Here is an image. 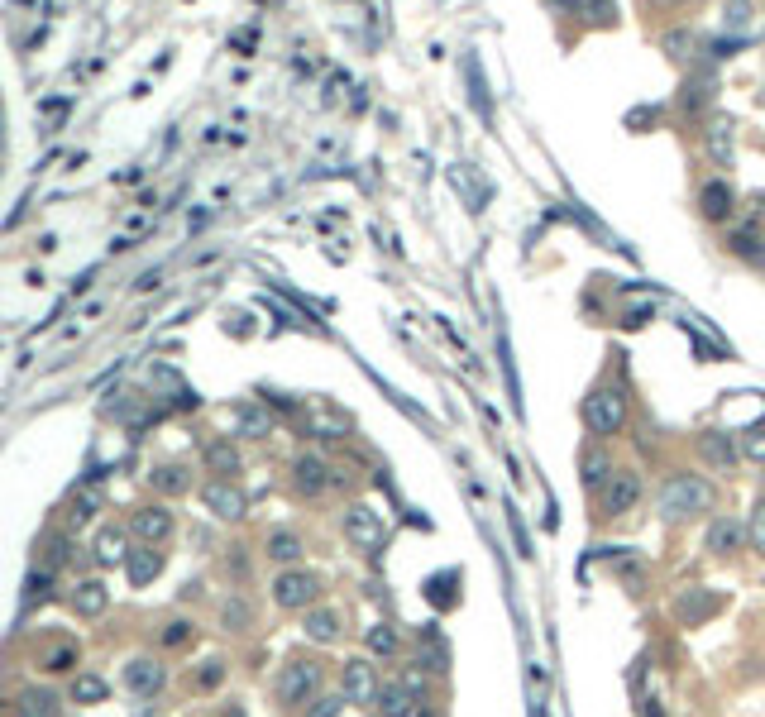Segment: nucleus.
<instances>
[{
	"label": "nucleus",
	"instance_id": "f257e3e1",
	"mask_svg": "<svg viewBox=\"0 0 765 717\" xmlns=\"http://www.w3.org/2000/svg\"><path fill=\"white\" fill-rule=\"evenodd\" d=\"M713 498H718V493H713V483L703 474H670L660 483L656 512H660V522L679 526V522H689V517H699V512H708Z\"/></svg>",
	"mask_w": 765,
	"mask_h": 717
},
{
	"label": "nucleus",
	"instance_id": "f03ea898",
	"mask_svg": "<svg viewBox=\"0 0 765 717\" xmlns=\"http://www.w3.org/2000/svg\"><path fill=\"white\" fill-rule=\"evenodd\" d=\"M579 416H584V431H589L593 440H612V435L627 426V388L598 383V388L579 402Z\"/></svg>",
	"mask_w": 765,
	"mask_h": 717
},
{
	"label": "nucleus",
	"instance_id": "7ed1b4c3",
	"mask_svg": "<svg viewBox=\"0 0 765 717\" xmlns=\"http://www.w3.org/2000/svg\"><path fill=\"white\" fill-rule=\"evenodd\" d=\"M321 665L316 660H287L283 670H278V703L283 708H297V703H306V698H316V689H321Z\"/></svg>",
	"mask_w": 765,
	"mask_h": 717
},
{
	"label": "nucleus",
	"instance_id": "20e7f679",
	"mask_svg": "<svg viewBox=\"0 0 765 717\" xmlns=\"http://www.w3.org/2000/svg\"><path fill=\"white\" fill-rule=\"evenodd\" d=\"M345 541H350L354 550H364V555H383L388 526H383V517L373 512L369 502H354L350 512H345Z\"/></svg>",
	"mask_w": 765,
	"mask_h": 717
},
{
	"label": "nucleus",
	"instance_id": "39448f33",
	"mask_svg": "<svg viewBox=\"0 0 765 717\" xmlns=\"http://www.w3.org/2000/svg\"><path fill=\"white\" fill-rule=\"evenodd\" d=\"M641 502V474L636 469H612V478L598 488V517H622Z\"/></svg>",
	"mask_w": 765,
	"mask_h": 717
},
{
	"label": "nucleus",
	"instance_id": "423d86ee",
	"mask_svg": "<svg viewBox=\"0 0 765 717\" xmlns=\"http://www.w3.org/2000/svg\"><path fill=\"white\" fill-rule=\"evenodd\" d=\"M316 593H321V579L311 574V569H283L278 579H273V603L287 612L297 608H311L316 603Z\"/></svg>",
	"mask_w": 765,
	"mask_h": 717
},
{
	"label": "nucleus",
	"instance_id": "0eeeda50",
	"mask_svg": "<svg viewBox=\"0 0 765 717\" xmlns=\"http://www.w3.org/2000/svg\"><path fill=\"white\" fill-rule=\"evenodd\" d=\"M718 101V72L713 67H703V72H689L684 77V87H679V110H684V120H699L708 115V106Z\"/></svg>",
	"mask_w": 765,
	"mask_h": 717
},
{
	"label": "nucleus",
	"instance_id": "6e6552de",
	"mask_svg": "<svg viewBox=\"0 0 765 717\" xmlns=\"http://www.w3.org/2000/svg\"><path fill=\"white\" fill-rule=\"evenodd\" d=\"M340 698L354 703V708H373V698H378V674H373L369 660H345V670H340Z\"/></svg>",
	"mask_w": 765,
	"mask_h": 717
},
{
	"label": "nucleus",
	"instance_id": "1a4fd4ad",
	"mask_svg": "<svg viewBox=\"0 0 765 717\" xmlns=\"http://www.w3.org/2000/svg\"><path fill=\"white\" fill-rule=\"evenodd\" d=\"M732 211H737V187L727 177H708L699 187V216L708 225H722V220H732Z\"/></svg>",
	"mask_w": 765,
	"mask_h": 717
},
{
	"label": "nucleus",
	"instance_id": "9d476101",
	"mask_svg": "<svg viewBox=\"0 0 765 717\" xmlns=\"http://www.w3.org/2000/svg\"><path fill=\"white\" fill-rule=\"evenodd\" d=\"M560 216H569L574 220V225H579V230H584V235L589 239H598V244H603V249H612V254H627V259H636L632 254V244H627V239H617L608 230V225H603V220L593 216L589 206H584V201H565V211H560Z\"/></svg>",
	"mask_w": 765,
	"mask_h": 717
},
{
	"label": "nucleus",
	"instance_id": "9b49d317",
	"mask_svg": "<svg viewBox=\"0 0 765 717\" xmlns=\"http://www.w3.org/2000/svg\"><path fill=\"white\" fill-rule=\"evenodd\" d=\"M727 254L751 263V268H765V225L761 220H742V225L727 235Z\"/></svg>",
	"mask_w": 765,
	"mask_h": 717
},
{
	"label": "nucleus",
	"instance_id": "f8f14e48",
	"mask_svg": "<svg viewBox=\"0 0 765 717\" xmlns=\"http://www.w3.org/2000/svg\"><path fill=\"white\" fill-rule=\"evenodd\" d=\"M737 455H742L737 435H727V431H703V435H699V459L708 464V469H718V474H732V469H737Z\"/></svg>",
	"mask_w": 765,
	"mask_h": 717
},
{
	"label": "nucleus",
	"instance_id": "ddd939ff",
	"mask_svg": "<svg viewBox=\"0 0 765 717\" xmlns=\"http://www.w3.org/2000/svg\"><path fill=\"white\" fill-rule=\"evenodd\" d=\"M718 608H722V598L713 588H684L675 598V622L679 627H699V622H708Z\"/></svg>",
	"mask_w": 765,
	"mask_h": 717
},
{
	"label": "nucleus",
	"instance_id": "4468645a",
	"mask_svg": "<svg viewBox=\"0 0 765 717\" xmlns=\"http://www.w3.org/2000/svg\"><path fill=\"white\" fill-rule=\"evenodd\" d=\"M201 502L216 512L220 522H240L244 507H249V502H244V493L235 488V483H230V478H216V483H206V488H201Z\"/></svg>",
	"mask_w": 765,
	"mask_h": 717
},
{
	"label": "nucleus",
	"instance_id": "2eb2a0df",
	"mask_svg": "<svg viewBox=\"0 0 765 717\" xmlns=\"http://www.w3.org/2000/svg\"><path fill=\"white\" fill-rule=\"evenodd\" d=\"M292 478H297V493H302V498H321L330 483H335V469H330L321 455H302L292 464Z\"/></svg>",
	"mask_w": 765,
	"mask_h": 717
},
{
	"label": "nucleus",
	"instance_id": "dca6fc26",
	"mask_svg": "<svg viewBox=\"0 0 765 717\" xmlns=\"http://www.w3.org/2000/svg\"><path fill=\"white\" fill-rule=\"evenodd\" d=\"M703 139H708V158H713L718 168H732V163H737V130H732L727 115H713L708 130H703Z\"/></svg>",
	"mask_w": 765,
	"mask_h": 717
},
{
	"label": "nucleus",
	"instance_id": "f3484780",
	"mask_svg": "<svg viewBox=\"0 0 765 717\" xmlns=\"http://www.w3.org/2000/svg\"><path fill=\"white\" fill-rule=\"evenodd\" d=\"M130 531L144 545L168 541V536H173V512H168V507H139V512L130 517Z\"/></svg>",
	"mask_w": 765,
	"mask_h": 717
},
{
	"label": "nucleus",
	"instance_id": "a211bd4d",
	"mask_svg": "<svg viewBox=\"0 0 765 717\" xmlns=\"http://www.w3.org/2000/svg\"><path fill=\"white\" fill-rule=\"evenodd\" d=\"M612 455L603 450V445H589V450H579V488H589V493H598L603 483L612 478Z\"/></svg>",
	"mask_w": 765,
	"mask_h": 717
},
{
	"label": "nucleus",
	"instance_id": "6ab92c4d",
	"mask_svg": "<svg viewBox=\"0 0 765 717\" xmlns=\"http://www.w3.org/2000/svg\"><path fill=\"white\" fill-rule=\"evenodd\" d=\"M742 541H751V536H746V526L737 522V517H713V522H708V550H713V555L727 560V555L742 550Z\"/></svg>",
	"mask_w": 765,
	"mask_h": 717
},
{
	"label": "nucleus",
	"instance_id": "aec40b11",
	"mask_svg": "<svg viewBox=\"0 0 765 717\" xmlns=\"http://www.w3.org/2000/svg\"><path fill=\"white\" fill-rule=\"evenodd\" d=\"M660 48L670 53V63L689 67V63H694V58H699L703 39H699V29H689V24H679V29H665V34H660Z\"/></svg>",
	"mask_w": 765,
	"mask_h": 717
},
{
	"label": "nucleus",
	"instance_id": "412c9836",
	"mask_svg": "<svg viewBox=\"0 0 765 717\" xmlns=\"http://www.w3.org/2000/svg\"><path fill=\"white\" fill-rule=\"evenodd\" d=\"M464 82H469V101H474V115H479L483 125H493V101H488V82H483L479 53H464Z\"/></svg>",
	"mask_w": 765,
	"mask_h": 717
},
{
	"label": "nucleus",
	"instance_id": "4be33fe9",
	"mask_svg": "<svg viewBox=\"0 0 765 717\" xmlns=\"http://www.w3.org/2000/svg\"><path fill=\"white\" fill-rule=\"evenodd\" d=\"M421 703V698L402 684V679H393V684H378V698H373V708H378V717H407Z\"/></svg>",
	"mask_w": 765,
	"mask_h": 717
},
{
	"label": "nucleus",
	"instance_id": "5701e85b",
	"mask_svg": "<svg viewBox=\"0 0 765 717\" xmlns=\"http://www.w3.org/2000/svg\"><path fill=\"white\" fill-rule=\"evenodd\" d=\"M163 679H168V674H163L158 660H130V665H125V684H130L139 698H153L163 689Z\"/></svg>",
	"mask_w": 765,
	"mask_h": 717
},
{
	"label": "nucleus",
	"instance_id": "b1692460",
	"mask_svg": "<svg viewBox=\"0 0 765 717\" xmlns=\"http://www.w3.org/2000/svg\"><path fill=\"white\" fill-rule=\"evenodd\" d=\"M416 665H426V670H436V674L450 670V646H445L440 627H421V655H416Z\"/></svg>",
	"mask_w": 765,
	"mask_h": 717
},
{
	"label": "nucleus",
	"instance_id": "393cba45",
	"mask_svg": "<svg viewBox=\"0 0 765 717\" xmlns=\"http://www.w3.org/2000/svg\"><path fill=\"white\" fill-rule=\"evenodd\" d=\"M340 631H345L340 612H330V608L306 612V636H311L316 646H335V641H340Z\"/></svg>",
	"mask_w": 765,
	"mask_h": 717
},
{
	"label": "nucleus",
	"instance_id": "a878e982",
	"mask_svg": "<svg viewBox=\"0 0 765 717\" xmlns=\"http://www.w3.org/2000/svg\"><path fill=\"white\" fill-rule=\"evenodd\" d=\"M455 584H459V569H440V574H431V579H426V603H436L440 612L459 608Z\"/></svg>",
	"mask_w": 765,
	"mask_h": 717
},
{
	"label": "nucleus",
	"instance_id": "bb28decb",
	"mask_svg": "<svg viewBox=\"0 0 765 717\" xmlns=\"http://www.w3.org/2000/svg\"><path fill=\"white\" fill-rule=\"evenodd\" d=\"M110 603V593L101 579H87V584H77V593H72V612L77 617H101Z\"/></svg>",
	"mask_w": 765,
	"mask_h": 717
},
{
	"label": "nucleus",
	"instance_id": "cd10ccee",
	"mask_svg": "<svg viewBox=\"0 0 765 717\" xmlns=\"http://www.w3.org/2000/svg\"><path fill=\"white\" fill-rule=\"evenodd\" d=\"M125 569H130V584H149V579H158V569H163V555L153 550V545H139V550H130V560H125Z\"/></svg>",
	"mask_w": 765,
	"mask_h": 717
},
{
	"label": "nucleus",
	"instance_id": "c85d7f7f",
	"mask_svg": "<svg viewBox=\"0 0 765 717\" xmlns=\"http://www.w3.org/2000/svg\"><path fill=\"white\" fill-rule=\"evenodd\" d=\"M206 469L220 474V478L240 474V450H235L230 440H211V445H206Z\"/></svg>",
	"mask_w": 765,
	"mask_h": 717
},
{
	"label": "nucleus",
	"instance_id": "c756f323",
	"mask_svg": "<svg viewBox=\"0 0 765 717\" xmlns=\"http://www.w3.org/2000/svg\"><path fill=\"white\" fill-rule=\"evenodd\" d=\"M125 560H130V550H125V531L106 526V531L96 536V565H125Z\"/></svg>",
	"mask_w": 765,
	"mask_h": 717
},
{
	"label": "nucleus",
	"instance_id": "7c9ffc66",
	"mask_svg": "<svg viewBox=\"0 0 765 717\" xmlns=\"http://www.w3.org/2000/svg\"><path fill=\"white\" fill-rule=\"evenodd\" d=\"M302 536H297V531H273V536H268V560H278V565H297V560H302Z\"/></svg>",
	"mask_w": 765,
	"mask_h": 717
},
{
	"label": "nucleus",
	"instance_id": "2f4dec72",
	"mask_svg": "<svg viewBox=\"0 0 765 717\" xmlns=\"http://www.w3.org/2000/svg\"><path fill=\"white\" fill-rule=\"evenodd\" d=\"M20 717H58V694L53 689H24Z\"/></svg>",
	"mask_w": 765,
	"mask_h": 717
},
{
	"label": "nucleus",
	"instance_id": "473e14b6",
	"mask_svg": "<svg viewBox=\"0 0 765 717\" xmlns=\"http://www.w3.org/2000/svg\"><path fill=\"white\" fill-rule=\"evenodd\" d=\"M153 488H158V493H187V488H192V474H187L182 464H158V469H153Z\"/></svg>",
	"mask_w": 765,
	"mask_h": 717
},
{
	"label": "nucleus",
	"instance_id": "72a5a7b5",
	"mask_svg": "<svg viewBox=\"0 0 765 717\" xmlns=\"http://www.w3.org/2000/svg\"><path fill=\"white\" fill-rule=\"evenodd\" d=\"M268 426H273V421H268V412H263V407H249V402H244V407H235V431H240V435L259 440V435H268Z\"/></svg>",
	"mask_w": 765,
	"mask_h": 717
},
{
	"label": "nucleus",
	"instance_id": "f704fd0d",
	"mask_svg": "<svg viewBox=\"0 0 765 717\" xmlns=\"http://www.w3.org/2000/svg\"><path fill=\"white\" fill-rule=\"evenodd\" d=\"M364 641H369V651H373V655H397V651H402V636H397L393 622H373Z\"/></svg>",
	"mask_w": 765,
	"mask_h": 717
},
{
	"label": "nucleus",
	"instance_id": "c9c22d12",
	"mask_svg": "<svg viewBox=\"0 0 765 717\" xmlns=\"http://www.w3.org/2000/svg\"><path fill=\"white\" fill-rule=\"evenodd\" d=\"M555 10H565V15H593L598 24H612V0H555Z\"/></svg>",
	"mask_w": 765,
	"mask_h": 717
},
{
	"label": "nucleus",
	"instance_id": "e433bc0d",
	"mask_svg": "<svg viewBox=\"0 0 765 717\" xmlns=\"http://www.w3.org/2000/svg\"><path fill=\"white\" fill-rule=\"evenodd\" d=\"M679 326L689 330V340H694V354H699V359H708V364H722V359H727V345H722V340H703V335H699V326H694L689 316H684Z\"/></svg>",
	"mask_w": 765,
	"mask_h": 717
},
{
	"label": "nucleus",
	"instance_id": "4c0bfd02",
	"mask_svg": "<svg viewBox=\"0 0 765 717\" xmlns=\"http://www.w3.org/2000/svg\"><path fill=\"white\" fill-rule=\"evenodd\" d=\"M751 20H756V5H751V0H727V10H722V24H727V29L746 34Z\"/></svg>",
	"mask_w": 765,
	"mask_h": 717
},
{
	"label": "nucleus",
	"instance_id": "58836bf2",
	"mask_svg": "<svg viewBox=\"0 0 765 717\" xmlns=\"http://www.w3.org/2000/svg\"><path fill=\"white\" fill-rule=\"evenodd\" d=\"M498 354H503V378H507V397H512V412H522V388H517V369H512V345H507V335H498Z\"/></svg>",
	"mask_w": 765,
	"mask_h": 717
},
{
	"label": "nucleus",
	"instance_id": "ea45409f",
	"mask_svg": "<svg viewBox=\"0 0 765 717\" xmlns=\"http://www.w3.org/2000/svg\"><path fill=\"white\" fill-rule=\"evenodd\" d=\"M72 698H77V703H101V698H106V679L77 674V679H72Z\"/></svg>",
	"mask_w": 765,
	"mask_h": 717
},
{
	"label": "nucleus",
	"instance_id": "a19ab883",
	"mask_svg": "<svg viewBox=\"0 0 765 717\" xmlns=\"http://www.w3.org/2000/svg\"><path fill=\"white\" fill-rule=\"evenodd\" d=\"M220 617H225V627H230V631H244V627H249V622H254V608H249L244 598H230Z\"/></svg>",
	"mask_w": 765,
	"mask_h": 717
},
{
	"label": "nucleus",
	"instance_id": "79ce46f5",
	"mask_svg": "<svg viewBox=\"0 0 765 717\" xmlns=\"http://www.w3.org/2000/svg\"><path fill=\"white\" fill-rule=\"evenodd\" d=\"M746 44H751L746 34H737V39L727 34V39H713V44H703V48H708V58H713V63H722V58H737Z\"/></svg>",
	"mask_w": 765,
	"mask_h": 717
},
{
	"label": "nucleus",
	"instance_id": "37998d69",
	"mask_svg": "<svg viewBox=\"0 0 765 717\" xmlns=\"http://www.w3.org/2000/svg\"><path fill=\"white\" fill-rule=\"evenodd\" d=\"M660 115H665L660 106H636V110H627V130H632V134H646V130H651V125L660 120Z\"/></svg>",
	"mask_w": 765,
	"mask_h": 717
},
{
	"label": "nucleus",
	"instance_id": "c03bdc74",
	"mask_svg": "<svg viewBox=\"0 0 765 717\" xmlns=\"http://www.w3.org/2000/svg\"><path fill=\"white\" fill-rule=\"evenodd\" d=\"M507 526H512V541H517V555H522V560H531L536 550H531V536H526V526H522V517H517V507H507Z\"/></svg>",
	"mask_w": 765,
	"mask_h": 717
},
{
	"label": "nucleus",
	"instance_id": "a18cd8bd",
	"mask_svg": "<svg viewBox=\"0 0 765 717\" xmlns=\"http://www.w3.org/2000/svg\"><path fill=\"white\" fill-rule=\"evenodd\" d=\"M742 455L756 459V464H765V426H751V431L742 435Z\"/></svg>",
	"mask_w": 765,
	"mask_h": 717
},
{
	"label": "nucleus",
	"instance_id": "49530a36",
	"mask_svg": "<svg viewBox=\"0 0 765 717\" xmlns=\"http://www.w3.org/2000/svg\"><path fill=\"white\" fill-rule=\"evenodd\" d=\"M402 684H407V689L421 698L426 689H431V670H426V665H407V670H402Z\"/></svg>",
	"mask_w": 765,
	"mask_h": 717
},
{
	"label": "nucleus",
	"instance_id": "de8ad7c7",
	"mask_svg": "<svg viewBox=\"0 0 765 717\" xmlns=\"http://www.w3.org/2000/svg\"><path fill=\"white\" fill-rule=\"evenodd\" d=\"M746 536L756 545V555H765V498L756 502V512H751V526H746Z\"/></svg>",
	"mask_w": 765,
	"mask_h": 717
},
{
	"label": "nucleus",
	"instance_id": "09e8293b",
	"mask_svg": "<svg viewBox=\"0 0 765 717\" xmlns=\"http://www.w3.org/2000/svg\"><path fill=\"white\" fill-rule=\"evenodd\" d=\"M656 316V302H636V306H622V326H646Z\"/></svg>",
	"mask_w": 765,
	"mask_h": 717
},
{
	"label": "nucleus",
	"instance_id": "8fccbe9b",
	"mask_svg": "<svg viewBox=\"0 0 765 717\" xmlns=\"http://www.w3.org/2000/svg\"><path fill=\"white\" fill-rule=\"evenodd\" d=\"M220 679H225V665H220V660H206V665L197 670V684H201V689H216Z\"/></svg>",
	"mask_w": 765,
	"mask_h": 717
},
{
	"label": "nucleus",
	"instance_id": "3c124183",
	"mask_svg": "<svg viewBox=\"0 0 765 717\" xmlns=\"http://www.w3.org/2000/svg\"><path fill=\"white\" fill-rule=\"evenodd\" d=\"M192 636V622H168V631H163V646H182Z\"/></svg>",
	"mask_w": 765,
	"mask_h": 717
},
{
	"label": "nucleus",
	"instance_id": "603ef678",
	"mask_svg": "<svg viewBox=\"0 0 765 717\" xmlns=\"http://www.w3.org/2000/svg\"><path fill=\"white\" fill-rule=\"evenodd\" d=\"M72 660H77V651L72 646H58V651L48 655V670H72Z\"/></svg>",
	"mask_w": 765,
	"mask_h": 717
},
{
	"label": "nucleus",
	"instance_id": "864d4df0",
	"mask_svg": "<svg viewBox=\"0 0 765 717\" xmlns=\"http://www.w3.org/2000/svg\"><path fill=\"white\" fill-rule=\"evenodd\" d=\"M345 708V698H321V708H311V717H335Z\"/></svg>",
	"mask_w": 765,
	"mask_h": 717
},
{
	"label": "nucleus",
	"instance_id": "5fc2aeb1",
	"mask_svg": "<svg viewBox=\"0 0 765 717\" xmlns=\"http://www.w3.org/2000/svg\"><path fill=\"white\" fill-rule=\"evenodd\" d=\"M641 717H665V708H660V698H641Z\"/></svg>",
	"mask_w": 765,
	"mask_h": 717
},
{
	"label": "nucleus",
	"instance_id": "6e6d98bb",
	"mask_svg": "<svg viewBox=\"0 0 765 717\" xmlns=\"http://www.w3.org/2000/svg\"><path fill=\"white\" fill-rule=\"evenodd\" d=\"M220 717H244V708H225V713H220Z\"/></svg>",
	"mask_w": 765,
	"mask_h": 717
},
{
	"label": "nucleus",
	"instance_id": "4d7b16f0",
	"mask_svg": "<svg viewBox=\"0 0 765 717\" xmlns=\"http://www.w3.org/2000/svg\"><path fill=\"white\" fill-rule=\"evenodd\" d=\"M407 717H431V713H426V708H421V703H416V708H412V713H407Z\"/></svg>",
	"mask_w": 765,
	"mask_h": 717
},
{
	"label": "nucleus",
	"instance_id": "13d9d810",
	"mask_svg": "<svg viewBox=\"0 0 765 717\" xmlns=\"http://www.w3.org/2000/svg\"><path fill=\"white\" fill-rule=\"evenodd\" d=\"M531 717H541V708H531Z\"/></svg>",
	"mask_w": 765,
	"mask_h": 717
}]
</instances>
